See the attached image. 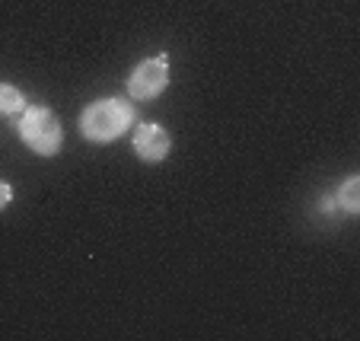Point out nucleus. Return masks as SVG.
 <instances>
[{"mask_svg": "<svg viewBox=\"0 0 360 341\" xmlns=\"http://www.w3.org/2000/svg\"><path fill=\"white\" fill-rule=\"evenodd\" d=\"M169 147L172 141L160 124H141L134 131V153L141 160H147V163H163L169 157Z\"/></svg>", "mask_w": 360, "mask_h": 341, "instance_id": "obj_4", "label": "nucleus"}, {"mask_svg": "<svg viewBox=\"0 0 360 341\" xmlns=\"http://www.w3.org/2000/svg\"><path fill=\"white\" fill-rule=\"evenodd\" d=\"M22 109H26V99H22L20 89L10 86V83H0V112L4 115H20Z\"/></svg>", "mask_w": 360, "mask_h": 341, "instance_id": "obj_5", "label": "nucleus"}, {"mask_svg": "<svg viewBox=\"0 0 360 341\" xmlns=\"http://www.w3.org/2000/svg\"><path fill=\"white\" fill-rule=\"evenodd\" d=\"M169 83V67H166V58H147L134 67V74L128 77V89L134 99H153L160 96Z\"/></svg>", "mask_w": 360, "mask_h": 341, "instance_id": "obj_3", "label": "nucleus"}, {"mask_svg": "<svg viewBox=\"0 0 360 341\" xmlns=\"http://www.w3.org/2000/svg\"><path fill=\"white\" fill-rule=\"evenodd\" d=\"M10 198H13V188H10L7 182H0V211L10 205Z\"/></svg>", "mask_w": 360, "mask_h": 341, "instance_id": "obj_7", "label": "nucleus"}, {"mask_svg": "<svg viewBox=\"0 0 360 341\" xmlns=\"http://www.w3.org/2000/svg\"><path fill=\"white\" fill-rule=\"evenodd\" d=\"M131 118H134V109H131L128 99H99V103L83 109L80 131L86 141L105 143V141L122 137L131 128Z\"/></svg>", "mask_w": 360, "mask_h": 341, "instance_id": "obj_1", "label": "nucleus"}, {"mask_svg": "<svg viewBox=\"0 0 360 341\" xmlns=\"http://www.w3.org/2000/svg\"><path fill=\"white\" fill-rule=\"evenodd\" d=\"M20 137L32 147L35 153H41V157H55L58 150H61V122H58V115L51 109H45V105H29V109L20 112Z\"/></svg>", "mask_w": 360, "mask_h": 341, "instance_id": "obj_2", "label": "nucleus"}, {"mask_svg": "<svg viewBox=\"0 0 360 341\" xmlns=\"http://www.w3.org/2000/svg\"><path fill=\"white\" fill-rule=\"evenodd\" d=\"M357 191H360V179H357V176L347 179L345 188L338 191V201L345 205V211H347V214H357V211H360V198H357Z\"/></svg>", "mask_w": 360, "mask_h": 341, "instance_id": "obj_6", "label": "nucleus"}]
</instances>
